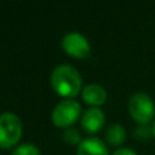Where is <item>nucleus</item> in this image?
Instances as JSON below:
<instances>
[{
    "label": "nucleus",
    "mask_w": 155,
    "mask_h": 155,
    "mask_svg": "<svg viewBox=\"0 0 155 155\" xmlns=\"http://www.w3.org/2000/svg\"><path fill=\"white\" fill-rule=\"evenodd\" d=\"M51 84L59 95L65 98H74L82 88V78L70 64H61L52 71Z\"/></svg>",
    "instance_id": "f257e3e1"
},
{
    "label": "nucleus",
    "mask_w": 155,
    "mask_h": 155,
    "mask_svg": "<svg viewBox=\"0 0 155 155\" xmlns=\"http://www.w3.org/2000/svg\"><path fill=\"white\" fill-rule=\"evenodd\" d=\"M22 136V121L14 113L0 114V147L10 148L19 142Z\"/></svg>",
    "instance_id": "f03ea898"
},
{
    "label": "nucleus",
    "mask_w": 155,
    "mask_h": 155,
    "mask_svg": "<svg viewBox=\"0 0 155 155\" xmlns=\"http://www.w3.org/2000/svg\"><path fill=\"white\" fill-rule=\"evenodd\" d=\"M128 109L132 118L140 125L148 124L155 116V104L144 93H135L128 102Z\"/></svg>",
    "instance_id": "7ed1b4c3"
},
{
    "label": "nucleus",
    "mask_w": 155,
    "mask_h": 155,
    "mask_svg": "<svg viewBox=\"0 0 155 155\" xmlns=\"http://www.w3.org/2000/svg\"><path fill=\"white\" fill-rule=\"evenodd\" d=\"M80 112L82 107L79 102H76L75 99H63L54 106L52 112V121L54 123V125L65 128L72 125L79 118Z\"/></svg>",
    "instance_id": "20e7f679"
},
{
    "label": "nucleus",
    "mask_w": 155,
    "mask_h": 155,
    "mask_svg": "<svg viewBox=\"0 0 155 155\" xmlns=\"http://www.w3.org/2000/svg\"><path fill=\"white\" fill-rule=\"evenodd\" d=\"M61 46L70 56L76 59H84L90 54L91 51L87 38L76 31L67 33L61 40Z\"/></svg>",
    "instance_id": "39448f33"
},
{
    "label": "nucleus",
    "mask_w": 155,
    "mask_h": 155,
    "mask_svg": "<svg viewBox=\"0 0 155 155\" xmlns=\"http://www.w3.org/2000/svg\"><path fill=\"white\" fill-rule=\"evenodd\" d=\"M105 124V113L98 107H88L82 116V127L84 131L94 134L98 132Z\"/></svg>",
    "instance_id": "423d86ee"
},
{
    "label": "nucleus",
    "mask_w": 155,
    "mask_h": 155,
    "mask_svg": "<svg viewBox=\"0 0 155 155\" xmlns=\"http://www.w3.org/2000/svg\"><path fill=\"white\" fill-rule=\"evenodd\" d=\"M82 97H83V99H84V102L93 105V107H97L106 102L107 94H106V90H105L101 84L90 83V84L83 87Z\"/></svg>",
    "instance_id": "0eeeda50"
},
{
    "label": "nucleus",
    "mask_w": 155,
    "mask_h": 155,
    "mask_svg": "<svg viewBox=\"0 0 155 155\" xmlns=\"http://www.w3.org/2000/svg\"><path fill=\"white\" fill-rule=\"evenodd\" d=\"M76 155H109L107 147L98 137H88L82 140L76 151Z\"/></svg>",
    "instance_id": "6e6552de"
},
{
    "label": "nucleus",
    "mask_w": 155,
    "mask_h": 155,
    "mask_svg": "<svg viewBox=\"0 0 155 155\" xmlns=\"http://www.w3.org/2000/svg\"><path fill=\"white\" fill-rule=\"evenodd\" d=\"M105 136H106V140L112 146H118L125 140V128L120 124H112L106 129Z\"/></svg>",
    "instance_id": "1a4fd4ad"
},
{
    "label": "nucleus",
    "mask_w": 155,
    "mask_h": 155,
    "mask_svg": "<svg viewBox=\"0 0 155 155\" xmlns=\"http://www.w3.org/2000/svg\"><path fill=\"white\" fill-rule=\"evenodd\" d=\"M12 155H41V153H40V148L35 144L25 143V144H21L19 147H16L14 150Z\"/></svg>",
    "instance_id": "9d476101"
},
{
    "label": "nucleus",
    "mask_w": 155,
    "mask_h": 155,
    "mask_svg": "<svg viewBox=\"0 0 155 155\" xmlns=\"http://www.w3.org/2000/svg\"><path fill=\"white\" fill-rule=\"evenodd\" d=\"M63 137H64V140L68 143V144H76V143L80 144V143H82L79 131L75 128H67L64 131V134H63Z\"/></svg>",
    "instance_id": "9b49d317"
},
{
    "label": "nucleus",
    "mask_w": 155,
    "mask_h": 155,
    "mask_svg": "<svg viewBox=\"0 0 155 155\" xmlns=\"http://www.w3.org/2000/svg\"><path fill=\"white\" fill-rule=\"evenodd\" d=\"M153 135H154L153 127L150 128L147 124H146V125H139L136 129H135V136H136L139 140H143V142L148 140L151 136H153Z\"/></svg>",
    "instance_id": "f8f14e48"
},
{
    "label": "nucleus",
    "mask_w": 155,
    "mask_h": 155,
    "mask_svg": "<svg viewBox=\"0 0 155 155\" xmlns=\"http://www.w3.org/2000/svg\"><path fill=\"white\" fill-rule=\"evenodd\" d=\"M113 155H136V153L131 148H118L117 151L113 153Z\"/></svg>",
    "instance_id": "ddd939ff"
},
{
    "label": "nucleus",
    "mask_w": 155,
    "mask_h": 155,
    "mask_svg": "<svg viewBox=\"0 0 155 155\" xmlns=\"http://www.w3.org/2000/svg\"><path fill=\"white\" fill-rule=\"evenodd\" d=\"M153 132H154V136H155V121L153 123Z\"/></svg>",
    "instance_id": "4468645a"
}]
</instances>
